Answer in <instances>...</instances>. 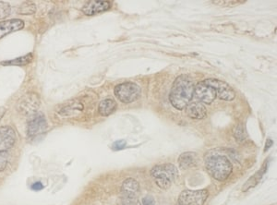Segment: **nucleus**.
Returning <instances> with one entry per match:
<instances>
[{
  "mask_svg": "<svg viewBox=\"0 0 277 205\" xmlns=\"http://www.w3.org/2000/svg\"><path fill=\"white\" fill-rule=\"evenodd\" d=\"M194 88L195 86L193 81L188 76L181 75L178 77L170 92L169 100L171 105L177 109H185L193 100Z\"/></svg>",
  "mask_w": 277,
  "mask_h": 205,
  "instance_id": "1",
  "label": "nucleus"
},
{
  "mask_svg": "<svg viewBox=\"0 0 277 205\" xmlns=\"http://www.w3.org/2000/svg\"><path fill=\"white\" fill-rule=\"evenodd\" d=\"M205 167L210 176L218 181H225L233 170L229 159L220 153L210 154L205 161Z\"/></svg>",
  "mask_w": 277,
  "mask_h": 205,
  "instance_id": "2",
  "label": "nucleus"
},
{
  "mask_svg": "<svg viewBox=\"0 0 277 205\" xmlns=\"http://www.w3.org/2000/svg\"><path fill=\"white\" fill-rule=\"evenodd\" d=\"M151 175L160 189L167 190L179 177V170L173 164H164L155 166Z\"/></svg>",
  "mask_w": 277,
  "mask_h": 205,
  "instance_id": "3",
  "label": "nucleus"
},
{
  "mask_svg": "<svg viewBox=\"0 0 277 205\" xmlns=\"http://www.w3.org/2000/svg\"><path fill=\"white\" fill-rule=\"evenodd\" d=\"M115 96L124 104H131L138 100L141 96V90L133 82H125L115 87Z\"/></svg>",
  "mask_w": 277,
  "mask_h": 205,
  "instance_id": "4",
  "label": "nucleus"
},
{
  "mask_svg": "<svg viewBox=\"0 0 277 205\" xmlns=\"http://www.w3.org/2000/svg\"><path fill=\"white\" fill-rule=\"evenodd\" d=\"M203 82L211 87L216 91V97L220 98L222 100L232 101L236 97L235 91L225 81L216 79H208L203 81Z\"/></svg>",
  "mask_w": 277,
  "mask_h": 205,
  "instance_id": "5",
  "label": "nucleus"
},
{
  "mask_svg": "<svg viewBox=\"0 0 277 205\" xmlns=\"http://www.w3.org/2000/svg\"><path fill=\"white\" fill-rule=\"evenodd\" d=\"M209 196L206 190L190 191L187 190L180 193L179 203L180 205H203Z\"/></svg>",
  "mask_w": 277,
  "mask_h": 205,
  "instance_id": "6",
  "label": "nucleus"
},
{
  "mask_svg": "<svg viewBox=\"0 0 277 205\" xmlns=\"http://www.w3.org/2000/svg\"><path fill=\"white\" fill-rule=\"evenodd\" d=\"M47 119L42 114L33 115L30 117L28 125H27V135L29 138H36L47 131Z\"/></svg>",
  "mask_w": 277,
  "mask_h": 205,
  "instance_id": "7",
  "label": "nucleus"
},
{
  "mask_svg": "<svg viewBox=\"0 0 277 205\" xmlns=\"http://www.w3.org/2000/svg\"><path fill=\"white\" fill-rule=\"evenodd\" d=\"M40 105V99L36 94H27L24 96L18 104V110L25 116H33L36 114V111Z\"/></svg>",
  "mask_w": 277,
  "mask_h": 205,
  "instance_id": "8",
  "label": "nucleus"
},
{
  "mask_svg": "<svg viewBox=\"0 0 277 205\" xmlns=\"http://www.w3.org/2000/svg\"><path fill=\"white\" fill-rule=\"evenodd\" d=\"M194 95L197 97V99L207 105L211 104L216 98V91L203 81L195 86Z\"/></svg>",
  "mask_w": 277,
  "mask_h": 205,
  "instance_id": "9",
  "label": "nucleus"
},
{
  "mask_svg": "<svg viewBox=\"0 0 277 205\" xmlns=\"http://www.w3.org/2000/svg\"><path fill=\"white\" fill-rule=\"evenodd\" d=\"M112 7L109 1H88L82 7V12L87 16H94L110 10Z\"/></svg>",
  "mask_w": 277,
  "mask_h": 205,
  "instance_id": "10",
  "label": "nucleus"
},
{
  "mask_svg": "<svg viewBox=\"0 0 277 205\" xmlns=\"http://www.w3.org/2000/svg\"><path fill=\"white\" fill-rule=\"evenodd\" d=\"M16 143L14 129L9 126L0 127V148L1 150L10 149Z\"/></svg>",
  "mask_w": 277,
  "mask_h": 205,
  "instance_id": "11",
  "label": "nucleus"
},
{
  "mask_svg": "<svg viewBox=\"0 0 277 205\" xmlns=\"http://www.w3.org/2000/svg\"><path fill=\"white\" fill-rule=\"evenodd\" d=\"M24 27V21L22 19H9L0 21V39L6 35L19 31Z\"/></svg>",
  "mask_w": 277,
  "mask_h": 205,
  "instance_id": "12",
  "label": "nucleus"
},
{
  "mask_svg": "<svg viewBox=\"0 0 277 205\" xmlns=\"http://www.w3.org/2000/svg\"><path fill=\"white\" fill-rule=\"evenodd\" d=\"M187 109V114L189 118L194 119V120H203L205 119L207 116V110L205 106L202 105V103L195 102V103H190L189 105L186 107Z\"/></svg>",
  "mask_w": 277,
  "mask_h": 205,
  "instance_id": "13",
  "label": "nucleus"
},
{
  "mask_svg": "<svg viewBox=\"0 0 277 205\" xmlns=\"http://www.w3.org/2000/svg\"><path fill=\"white\" fill-rule=\"evenodd\" d=\"M121 191H122L123 196L136 198L140 191V185L135 179L127 178L125 181L123 182Z\"/></svg>",
  "mask_w": 277,
  "mask_h": 205,
  "instance_id": "14",
  "label": "nucleus"
},
{
  "mask_svg": "<svg viewBox=\"0 0 277 205\" xmlns=\"http://www.w3.org/2000/svg\"><path fill=\"white\" fill-rule=\"evenodd\" d=\"M179 167L183 169H189L198 165V155L196 153L187 152L184 153L179 158Z\"/></svg>",
  "mask_w": 277,
  "mask_h": 205,
  "instance_id": "15",
  "label": "nucleus"
},
{
  "mask_svg": "<svg viewBox=\"0 0 277 205\" xmlns=\"http://www.w3.org/2000/svg\"><path fill=\"white\" fill-rule=\"evenodd\" d=\"M117 109V102L111 99V98H106L104 100L101 101L98 106L99 114L102 117H108Z\"/></svg>",
  "mask_w": 277,
  "mask_h": 205,
  "instance_id": "16",
  "label": "nucleus"
},
{
  "mask_svg": "<svg viewBox=\"0 0 277 205\" xmlns=\"http://www.w3.org/2000/svg\"><path fill=\"white\" fill-rule=\"evenodd\" d=\"M33 60V55L32 54H27L24 57H18L12 60H8V61H3L1 62V65L3 66H25Z\"/></svg>",
  "mask_w": 277,
  "mask_h": 205,
  "instance_id": "17",
  "label": "nucleus"
},
{
  "mask_svg": "<svg viewBox=\"0 0 277 205\" xmlns=\"http://www.w3.org/2000/svg\"><path fill=\"white\" fill-rule=\"evenodd\" d=\"M267 170V166L266 164H264V166L262 167V169L260 171L257 172L253 177H250L249 180L246 183V185L243 187V191H247L248 190H249L250 188H253V187L256 186L258 184L259 181L261 180V178L263 177V175L265 171Z\"/></svg>",
  "mask_w": 277,
  "mask_h": 205,
  "instance_id": "18",
  "label": "nucleus"
},
{
  "mask_svg": "<svg viewBox=\"0 0 277 205\" xmlns=\"http://www.w3.org/2000/svg\"><path fill=\"white\" fill-rule=\"evenodd\" d=\"M36 11V7L32 2H25L23 5L19 6V14L30 15L33 14Z\"/></svg>",
  "mask_w": 277,
  "mask_h": 205,
  "instance_id": "19",
  "label": "nucleus"
},
{
  "mask_svg": "<svg viewBox=\"0 0 277 205\" xmlns=\"http://www.w3.org/2000/svg\"><path fill=\"white\" fill-rule=\"evenodd\" d=\"M10 161V153L7 150H0V172L4 171Z\"/></svg>",
  "mask_w": 277,
  "mask_h": 205,
  "instance_id": "20",
  "label": "nucleus"
},
{
  "mask_svg": "<svg viewBox=\"0 0 277 205\" xmlns=\"http://www.w3.org/2000/svg\"><path fill=\"white\" fill-rule=\"evenodd\" d=\"M233 134L236 140L239 142H244L247 138V133L245 131L244 128L242 127V125H239L235 127V129L233 130Z\"/></svg>",
  "mask_w": 277,
  "mask_h": 205,
  "instance_id": "21",
  "label": "nucleus"
},
{
  "mask_svg": "<svg viewBox=\"0 0 277 205\" xmlns=\"http://www.w3.org/2000/svg\"><path fill=\"white\" fill-rule=\"evenodd\" d=\"M118 205H141V202L137 198L122 196L118 201Z\"/></svg>",
  "mask_w": 277,
  "mask_h": 205,
  "instance_id": "22",
  "label": "nucleus"
},
{
  "mask_svg": "<svg viewBox=\"0 0 277 205\" xmlns=\"http://www.w3.org/2000/svg\"><path fill=\"white\" fill-rule=\"evenodd\" d=\"M10 4L0 1V19H6L10 14Z\"/></svg>",
  "mask_w": 277,
  "mask_h": 205,
  "instance_id": "23",
  "label": "nucleus"
},
{
  "mask_svg": "<svg viewBox=\"0 0 277 205\" xmlns=\"http://www.w3.org/2000/svg\"><path fill=\"white\" fill-rule=\"evenodd\" d=\"M126 142L124 140H121V141H118L116 143H114L113 145H112V149L114 151H119V150H122V149L126 147Z\"/></svg>",
  "mask_w": 277,
  "mask_h": 205,
  "instance_id": "24",
  "label": "nucleus"
},
{
  "mask_svg": "<svg viewBox=\"0 0 277 205\" xmlns=\"http://www.w3.org/2000/svg\"><path fill=\"white\" fill-rule=\"evenodd\" d=\"M214 4L220 6H235L239 3H241L240 1H212Z\"/></svg>",
  "mask_w": 277,
  "mask_h": 205,
  "instance_id": "25",
  "label": "nucleus"
},
{
  "mask_svg": "<svg viewBox=\"0 0 277 205\" xmlns=\"http://www.w3.org/2000/svg\"><path fill=\"white\" fill-rule=\"evenodd\" d=\"M142 205H155V200L153 197H145L142 199Z\"/></svg>",
  "mask_w": 277,
  "mask_h": 205,
  "instance_id": "26",
  "label": "nucleus"
},
{
  "mask_svg": "<svg viewBox=\"0 0 277 205\" xmlns=\"http://www.w3.org/2000/svg\"><path fill=\"white\" fill-rule=\"evenodd\" d=\"M44 189V185H42L41 182H35L32 185V190L34 191H42Z\"/></svg>",
  "mask_w": 277,
  "mask_h": 205,
  "instance_id": "27",
  "label": "nucleus"
},
{
  "mask_svg": "<svg viewBox=\"0 0 277 205\" xmlns=\"http://www.w3.org/2000/svg\"><path fill=\"white\" fill-rule=\"evenodd\" d=\"M272 144H273V143H272V140L271 139H268L267 141H266V143H265V149H264V151L269 150V148L272 146Z\"/></svg>",
  "mask_w": 277,
  "mask_h": 205,
  "instance_id": "28",
  "label": "nucleus"
},
{
  "mask_svg": "<svg viewBox=\"0 0 277 205\" xmlns=\"http://www.w3.org/2000/svg\"><path fill=\"white\" fill-rule=\"evenodd\" d=\"M5 108H3V107H0V120H2V118H3V116L5 115Z\"/></svg>",
  "mask_w": 277,
  "mask_h": 205,
  "instance_id": "29",
  "label": "nucleus"
},
{
  "mask_svg": "<svg viewBox=\"0 0 277 205\" xmlns=\"http://www.w3.org/2000/svg\"><path fill=\"white\" fill-rule=\"evenodd\" d=\"M178 205H180V204H179H179H178Z\"/></svg>",
  "mask_w": 277,
  "mask_h": 205,
  "instance_id": "30",
  "label": "nucleus"
}]
</instances>
